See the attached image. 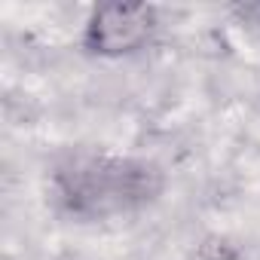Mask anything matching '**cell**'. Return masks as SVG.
<instances>
[{"label":"cell","mask_w":260,"mask_h":260,"mask_svg":"<svg viewBox=\"0 0 260 260\" xmlns=\"http://www.w3.org/2000/svg\"><path fill=\"white\" fill-rule=\"evenodd\" d=\"M156 10L150 4H107L92 7L83 25V49L95 58H125L141 52L156 34Z\"/></svg>","instance_id":"2"},{"label":"cell","mask_w":260,"mask_h":260,"mask_svg":"<svg viewBox=\"0 0 260 260\" xmlns=\"http://www.w3.org/2000/svg\"><path fill=\"white\" fill-rule=\"evenodd\" d=\"M52 187L74 217L104 220L150 205L162 193V172L132 156L71 153L52 172Z\"/></svg>","instance_id":"1"}]
</instances>
